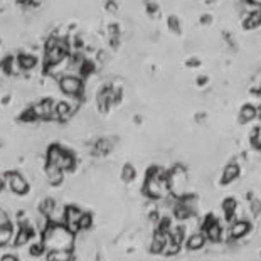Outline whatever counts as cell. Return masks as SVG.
I'll return each mask as SVG.
<instances>
[{
    "mask_svg": "<svg viewBox=\"0 0 261 261\" xmlns=\"http://www.w3.org/2000/svg\"><path fill=\"white\" fill-rule=\"evenodd\" d=\"M42 244L48 251H72L76 246V234L64 224H49L46 231H42Z\"/></svg>",
    "mask_w": 261,
    "mask_h": 261,
    "instance_id": "cell-1",
    "label": "cell"
},
{
    "mask_svg": "<svg viewBox=\"0 0 261 261\" xmlns=\"http://www.w3.org/2000/svg\"><path fill=\"white\" fill-rule=\"evenodd\" d=\"M168 170L162 167H152L146 172L144 194L152 200H164L170 196L168 189Z\"/></svg>",
    "mask_w": 261,
    "mask_h": 261,
    "instance_id": "cell-2",
    "label": "cell"
},
{
    "mask_svg": "<svg viewBox=\"0 0 261 261\" xmlns=\"http://www.w3.org/2000/svg\"><path fill=\"white\" fill-rule=\"evenodd\" d=\"M168 189H170V196L176 199H180L187 196V186H189V176H187V168L180 164L174 166L168 170Z\"/></svg>",
    "mask_w": 261,
    "mask_h": 261,
    "instance_id": "cell-3",
    "label": "cell"
},
{
    "mask_svg": "<svg viewBox=\"0 0 261 261\" xmlns=\"http://www.w3.org/2000/svg\"><path fill=\"white\" fill-rule=\"evenodd\" d=\"M46 158H48V164H52L61 168L62 172H70L76 167V160L74 155H72L70 150L62 148L59 145H51L48 148V154H46Z\"/></svg>",
    "mask_w": 261,
    "mask_h": 261,
    "instance_id": "cell-4",
    "label": "cell"
},
{
    "mask_svg": "<svg viewBox=\"0 0 261 261\" xmlns=\"http://www.w3.org/2000/svg\"><path fill=\"white\" fill-rule=\"evenodd\" d=\"M200 230H202V232L206 234V238H208V241H210L212 244H216V242H219L222 240V226L221 222L218 221L214 216H208L204 219V222L200 224Z\"/></svg>",
    "mask_w": 261,
    "mask_h": 261,
    "instance_id": "cell-5",
    "label": "cell"
},
{
    "mask_svg": "<svg viewBox=\"0 0 261 261\" xmlns=\"http://www.w3.org/2000/svg\"><path fill=\"white\" fill-rule=\"evenodd\" d=\"M83 212L84 210H81L76 206H66V210H64V226L74 232V234L80 232V221Z\"/></svg>",
    "mask_w": 261,
    "mask_h": 261,
    "instance_id": "cell-6",
    "label": "cell"
},
{
    "mask_svg": "<svg viewBox=\"0 0 261 261\" xmlns=\"http://www.w3.org/2000/svg\"><path fill=\"white\" fill-rule=\"evenodd\" d=\"M7 186H8V189L17 196H24L29 192V182H27L24 176H20L19 172L7 174Z\"/></svg>",
    "mask_w": 261,
    "mask_h": 261,
    "instance_id": "cell-7",
    "label": "cell"
},
{
    "mask_svg": "<svg viewBox=\"0 0 261 261\" xmlns=\"http://www.w3.org/2000/svg\"><path fill=\"white\" fill-rule=\"evenodd\" d=\"M36 120H54V103L51 100H42L30 108Z\"/></svg>",
    "mask_w": 261,
    "mask_h": 261,
    "instance_id": "cell-8",
    "label": "cell"
},
{
    "mask_svg": "<svg viewBox=\"0 0 261 261\" xmlns=\"http://www.w3.org/2000/svg\"><path fill=\"white\" fill-rule=\"evenodd\" d=\"M61 91L62 93H66L68 96H80L81 91H83V83H81L80 78L76 76H66L61 80Z\"/></svg>",
    "mask_w": 261,
    "mask_h": 261,
    "instance_id": "cell-9",
    "label": "cell"
},
{
    "mask_svg": "<svg viewBox=\"0 0 261 261\" xmlns=\"http://www.w3.org/2000/svg\"><path fill=\"white\" fill-rule=\"evenodd\" d=\"M251 230V224L246 221V219H238L230 226V240L231 241H238L242 240Z\"/></svg>",
    "mask_w": 261,
    "mask_h": 261,
    "instance_id": "cell-10",
    "label": "cell"
},
{
    "mask_svg": "<svg viewBox=\"0 0 261 261\" xmlns=\"http://www.w3.org/2000/svg\"><path fill=\"white\" fill-rule=\"evenodd\" d=\"M261 26V7H253L242 17V27L248 30H254Z\"/></svg>",
    "mask_w": 261,
    "mask_h": 261,
    "instance_id": "cell-11",
    "label": "cell"
},
{
    "mask_svg": "<svg viewBox=\"0 0 261 261\" xmlns=\"http://www.w3.org/2000/svg\"><path fill=\"white\" fill-rule=\"evenodd\" d=\"M208 242V238L202 231H198V232H192V234L186 240V248L189 251H199L202 250Z\"/></svg>",
    "mask_w": 261,
    "mask_h": 261,
    "instance_id": "cell-12",
    "label": "cell"
},
{
    "mask_svg": "<svg viewBox=\"0 0 261 261\" xmlns=\"http://www.w3.org/2000/svg\"><path fill=\"white\" fill-rule=\"evenodd\" d=\"M62 170L52 164H46L44 167V176H46V180L49 182L51 186H59L62 182Z\"/></svg>",
    "mask_w": 261,
    "mask_h": 261,
    "instance_id": "cell-13",
    "label": "cell"
},
{
    "mask_svg": "<svg viewBox=\"0 0 261 261\" xmlns=\"http://www.w3.org/2000/svg\"><path fill=\"white\" fill-rule=\"evenodd\" d=\"M241 174V168L238 166L236 162H230L226 167H224L222 170V177H221V182L222 184H231V182H234L238 177H240Z\"/></svg>",
    "mask_w": 261,
    "mask_h": 261,
    "instance_id": "cell-14",
    "label": "cell"
},
{
    "mask_svg": "<svg viewBox=\"0 0 261 261\" xmlns=\"http://www.w3.org/2000/svg\"><path fill=\"white\" fill-rule=\"evenodd\" d=\"M113 145H115V140L113 138H100V140H96L93 152L96 155H106L113 150Z\"/></svg>",
    "mask_w": 261,
    "mask_h": 261,
    "instance_id": "cell-15",
    "label": "cell"
},
{
    "mask_svg": "<svg viewBox=\"0 0 261 261\" xmlns=\"http://www.w3.org/2000/svg\"><path fill=\"white\" fill-rule=\"evenodd\" d=\"M32 234H34V231H32L30 224L24 222V224L20 226L19 232H17V236H16V246H24L26 242L30 241Z\"/></svg>",
    "mask_w": 261,
    "mask_h": 261,
    "instance_id": "cell-16",
    "label": "cell"
},
{
    "mask_svg": "<svg viewBox=\"0 0 261 261\" xmlns=\"http://www.w3.org/2000/svg\"><path fill=\"white\" fill-rule=\"evenodd\" d=\"M256 116H258V108L253 106V104H244V106L240 110V122L241 123L253 122Z\"/></svg>",
    "mask_w": 261,
    "mask_h": 261,
    "instance_id": "cell-17",
    "label": "cell"
},
{
    "mask_svg": "<svg viewBox=\"0 0 261 261\" xmlns=\"http://www.w3.org/2000/svg\"><path fill=\"white\" fill-rule=\"evenodd\" d=\"M74 253L70 250H59V251H49L48 261H72Z\"/></svg>",
    "mask_w": 261,
    "mask_h": 261,
    "instance_id": "cell-18",
    "label": "cell"
},
{
    "mask_svg": "<svg viewBox=\"0 0 261 261\" xmlns=\"http://www.w3.org/2000/svg\"><path fill=\"white\" fill-rule=\"evenodd\" d=\"M236 209H238L236 199H232V198L224 199V202H222V212H224V216H226L228 221H230V219H232V216L236 214Z\"/></svg>",
    "mask_w": 261,
    "mask_h": 261,
    "instance_id": "cell-19",
    "label": "cell"
},
{
    "mask_svg": "<svg viewBox=\"0 0 261 261\" xmlns=\"http://www.w3.org/2000/svg\"><path fill=\"white\" fill-rule=\"evenodd\" d=\"M12 236H14V230L10 224L0 226V248H2V246H7L8 242L12 241Z\"/></svg>",
    "mask_w": 261,
    "mask_h": 261,
    "instance_id": "cell-20",
    "label": "cell"
},
{
    "mask_svg": "<svg viewBox=\"0 0 261 261\" xmlns=\"http://www.w3.org/2000/svg\"><path fill=\"white\" fill-rule=\"evenodd\" d=\"M56 200L51 199V198H48V199H42V202H40L39 206V212L40 214H44V216H49V214L52 212V209L56 208Z\"/></svg>",
    "mask_w": 261,
    "mask_h": 261,
    "instance_id": "cell-21",
    "label": "cell"
},
{
    "mask_svg": "<svg viewBox=\"0 0 261 261\" xmlns=\"http://www.w3.org/2000/svg\"><path fill=\"white\" fill-rule=\"evenodd\" d=\"M136 176V170L134 166H130V164H126V166H123L122 168V180L123 182H132Z\"/></svg>",
    "mask_w": 261,
    "mask_h": 261,
    "instance_id": "cell-22",
    "label": "cell"
},
{
    "mask_svg": "<svg viewBox=\"0 0 261 261\" xmlns=\"http://www.w3.org/2000/svg\"><path fill=\"white\" fill-rule=\"evenodd\" d=\"M91 226H93V216L90 212H83L80 221V231H88Z\"/></svg>",
    "mask_w": 261,
    "mask_h": 261,
    "instance_id": "cell-23",
    "label": "cell"
},
{
    "mask_svg": "<svg viewBox=\"0 0 261 261\" xmlns=\"http://www.w3.org/2000/svg\"><path fill=\"white\" fill-rule=\"evenodd\" d=\"M19 66H20V70H30L32 66L36 64V59L32 58V56H20L19 59Z\"/></svg>",
    "mask_w": 261,
    "mask_h": 261,
    "instance_id": "cell-24",
    "label": "cell"
},
{
    "mask_svg": "<svg viewBox=\"0 0 261 261\" xmlns=\"http://www.w3.org/2000/svg\"><path fill=\"white\" fill-rule=\"evenodd\" d=\"M46 248H44V244H42V241L40 242H32V246H30V251L29 253L32 254V256H40L42 254V251H44Z\"/></svg>",
    "mask_w": 261,
    "mask_h": 261,
    "instance_id": "cell-25",
    "label": "cell"
},
{
    "mask_svg": "<svg viewBox=\"0 0 261 261\" xmlns=\"http://www.w3.org/2000/svg\"><path fill=\"white\" fill-rule=\"evenodd\" d=\"M168 27H170L172 32H180V22H178L177 17H168Z\"/></svg>",
    "mask_w": 261,
    "mask_h": 261,
    "instance_id": "cell-26",
    "label": "cell"
},
{
    "mask_svg": "<svg viewBox=\"0 0 261 261\" xmlns=\"http://www.w3.org/2000/svg\"><path fill=\"white\" fill-rule=\"evenodd\" d=\"M251 212H253L254 216H260L261 214V200H258V199L251 200Z\"/></svg>",
    "mask_w": 261,
    "mask_h": 261,
    "instance_id": "cell-27",
    "label": "cell"
},
{
    "mask_svg": "<svg viewBox=\"0 0 261 261\" xmlns=\"http://www.w3.org/2000/svg\"><path fill=\"white\" fill-rule=\"evenodd\" d=\"M7 224H10L8 222V214L6 209L0 208V226H7Z\"/></svg>",
    "mask_w": 261,
    "mask_h": 261,
    "instance_id": "cell-28",
    "label": "cell"
},
{
    "mask_svg": "<svg viewBox=\"0 0 261 261\" xmlns=\"http://www.w3.org/2000/svg\"><path fill=\"white\" fill-rule=\"evenodd\" d=\"M0 261H19V260H17V256H14V254H6V256H2Z\"/></svg>",
    "mask_w": 261,
    "mask_h": 261,
    "instance_id": "cell-29",
    "label": "cell"
},
{
    "mask_svg": "<svg viewBox=\"0 0 261 261\" xmlns=\"http://www.w3.org/2000/svg\"><path fill=\"white\" fill-rule=\"evenodd\" d=\"M206 83H208V76H199L198 78V84L199 86H204Z\"/></svg>",
    "mask_w": 261,
    "mask_h": 261,
    "instance_id": "cell-30",
    "label": "cell"
},
{
    "mask_svg": "<svg viewBox=\"0 0 261 261\" xmlns=\"http://www.w3.org/2000/svg\"><path fill=\"white\" fill-rule=\"evenodd\" d=\"M210 22V16H202L200 17V24H209Z\"/></svg>",
    "mask_w": 261,
    "mask_h": 261,
    "instance_id": "cell-31",
    "label": "cell"
},
{
    "mask_svg": "<svg viewBox=\"0 0 261 261\" xmlns=\"http://www.w3.org/2000/svg\"><path fill=\"white\" fill-rule=\"evenodd\" d=\"M199 61H196V59H192V61H187V66H190V68H196V66H199Z\"/></svg>",
    "mask_w": 261,
    "mask_h": 261,
    "instance_id": "cell-32",
    "label": "cell"
},
{
    "mask_svg": "<svg viewBox=\"0 0 261 261\" xmlns=\"http://www.w3.org/2000/svg\"><path fill=\"white\" fill-rule=\"evenodd\" d=\"M2 187H4V182H2V180H0V189H2Z\"/></svg>",
    "mask_w": 261,
    "mask_h": 261,
    "instance_id": "cell-33",
    "label": "cell"
}]
</instances>
